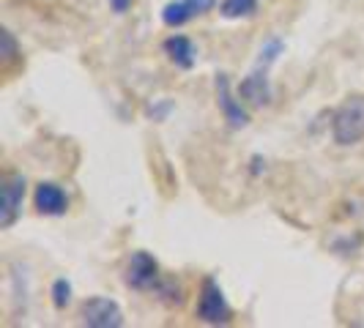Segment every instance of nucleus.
Segmentation results:
<instances>
[{"label": "nucleus", "instance_id": "nucleus-1", "mask_svg": "<svg viewBox=\"0 0 364 328\" xmlns=\"http://www.w3.org/2000/svg\"><path fill=\"white\" fill-rule=\"evenodd\" d=\"M331 137L337 146H356L364 140V93L348 96L331 112Z\"/></svg>", "mask_w": 364, "mask_h": 328}, {"label": "nucleus", "instance_id": "nucleus-2", "mask_svg": "<svg viewBox=\"0 0 364 328\" xmlns=\"http://www.w3.org/2000/svg\"><path fill=\"white\" fill-rule=\"evenodd\" d=\"M233 312L225 301V293L219 288L214 276H205L200 288V298H198V320L208 323V326H219V323H230Z\"/></svg>", "mask_w": 364, "mask_h": 328}, {"label": "nucleus", "instance_id": "nucleus-3", "mask_svg": "<svg viewBox=\"0 0 364 328\" xmlns=\"http://www.w3.org/2000/svg\"><path fill=\"white\" fill-rule=\"evenodd\" d=\"M80 323L91 328H121L124 326V312H121V307L112 298L96 295V298L82 301V307H80Z\"/></svg>", "mask_w": 364, "mask_h": 328}, {"label": "nucleus", "instance_id": "nucleus-4", "mask_svg": "<svg viewBox=\"0 0 364 328\" xmlns=\"http://www.w3.org/2000/svg\"><path fill=\"white\" fill-rule=\"evenodd\" d=\"M124 279H127V285L132 290H156V285L162 282L159 263L148 252H134V255L129 257Z\"/></svg>", "mask_w": 364, "mask_h": 328}, {"label": "nucleus", "instance_id": "nucleus-5", "mask_svg": "<svg viewBox=\"0 0 364 328\" xmlns=\"http://www.w3.org/2000/svg\"><path fill=\"white\" fill-rule=\"evenodd\" d=\"M25 202V178L17 173H9L3 178V205H0V227L9 230L22 214Z\"/></svg>", "mask_w": 364, "mask_h": 328}, {"label": "nucleus", "instance_id": "nucleus-6", "mask_svg": "<svg viewBox=\"0 0 364 328\" xmlns=\"http://www.w3.org/2000/svg\"><path fill=\"white\" fill-rule=\"evenodd\" d=\"M217 6V0H173L162 9V22L167 28H181L192 19L208 14Z\"/></svg>", "mask_w": 364, "mask_h": 328}, {"label": "nucleus", "instance_id": "nucleus-7", "mask_svg": "<svg viewBox=\"0 0 364 328\" xmlns=\"http://www.w3.org/2000/svg\"><path fill=\"white\" fill-rule=\"evenodd\" d=\"M33 205L41 217H63L69 208V195L63 192V186L53 181H41L33 192Z\"/></svg>", "mask_w": 364, "mask_h": 328}, {"label": "nucleus", "instance_id": "nucleus-8", "mask_svg": "<svg viewBox=\"0 0 364 328\" xmlns=\"http://www.w3.org/2000/svg\"><path fill=\"white\" fill-rule=\"evenodd\" d=\"M238 96L247 102V104H252V107H266L269 102H272V82H269V77H266V66H260L255 69L252 74H247L244 80H241V85H238Z\"/></svg>", "mask_w": 364, "mask_h": 328}, {"label": "nucleus", "instance_id": "nucleus-9", "mask_svg": "<svg viewBox=\"0 0 364 328\" xmlns=\"http://www.w3.org/2000/svg\"><path fill=\"white\" fill-rule=\"evenodd\" d=\"M217 99H219V107H222V112H225V118H228V124H230V126L241 129V126H247V124H250L247 109L241 107V102L233 99L228 74H217Z\"/></svg>", "mask_w": 364, "mask_h": 328}, {"label": "nucleus", "instance_id": "nucleus-10", "mask_svg": "<svg viewBox=\"0 0 364 328\" xmlns=\"http://www.w3.org/2000/svg\"><path fill=\"white\" fill-rule=\"evenodd\" d=\"M162 50L178 69H192V66L198 63V50H195V44H192V38L181 36V33L164 38Z\"/></svg>", "mask_w": 364, "mask_h": 328}, {"label": "nucleus", "instance_id": "nucleus-11", "mask_svg": "<svg viewBox=\"0 0 364 328\" xmlns=\"http://www.w3.org/2000/svg\"><path fill=\"white\" fill-rule=\"evenodd\" d=\"M255 11H257V0H222L219 3V14L225 19L252 17Z\"/></svg>", "mask_w": 364, "mask_h": 328}, {"label": "nucleus", "instance_id": "nucleus-12", "mask_svg": "<svg viewBox=\"0 0 364 328\" xmlns=\"http://www.w3.org/2000/svg\"><path fill=\"white\" fill-rule=\"evenodd\" d=\"M156 293H159V298H162L167 307H181L183 304V288L181 282H176V279H164L156 285Z\"/></svg>", "mask_w": 364, "mask_h": 328}, {"label": "nucleus", "instance_id": "nucleus-13", "mask_svg": "<svg viewBox=\"0 0 364 328\" xmlns=\"http://www.w3.org/2000/svg\"><path fill=\"white\" fill-rule=\"evenodd\" d=\"M69 301H72V285H69L66 279H55V285H53L55 310H66V307H69Z\"/></svg>", "mask_w": 364, "mask_h": 328}, {"label": "nucleus", "instance_id": "nucleus-14", "mask_svg": "<svg viewBox=\"0 0 364 328\" xmlns=\"http://www.w3.org/2000/svg\"><path fill=\"white\" fill-rule=\"evenodd\" d=\"M3 66L9 69L14 60L19 58V50H17V41H14V36H11V31H3Z\"/></svg>", "mask_w": 364, "mask_h": 328}, {"label": "nucleus", "instance_id": "nucleus-15", "mask_svg": "<svg viewBox=\"0 0 364 328\" xmlns=\"http://www.w3.org/2000/svg\"><path fill=\"white\" fill-rule=\"evenodd\" d=\"M134 6V0H109V9L115 11V14H124Z\"/></svg>", "mask_w": 364, "mask_h": 328}]
</instances>
